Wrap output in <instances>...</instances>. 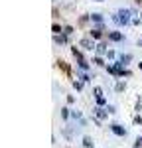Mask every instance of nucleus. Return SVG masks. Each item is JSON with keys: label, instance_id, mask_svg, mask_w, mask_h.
Here are the masks:
<instances>
[{"label": "nucleus", "instance_id": "nucleus-2", "mask_svg": "<svg viewBox=\"0 0 142 148\" xmlns=\"http://www.w3.org/2000/svg\"><path fill=\"white\" fill-rule=\"evenodd\" d=\"M113 130H115V132H117V134H124V130H122V128H120V126H113Z\"/></svg>", "mask_w": 142, "mask_h": 148}, {"label": "nucleus", "instance_id": "nucleus-3", "mask_svg": "<svg viewBox=\"0 0 142 148\" xmlns=\"http://www.w3.org/2000/svg\"><path fill=\"white\" fill-rule=\"evenodd\" d=\"M59 67L63 69V71H69V67H67V65H65V61H59Z\"/></svg>", "mask_w": 142, "mask_h": 148}, {"label": "nucleus", "instance_id": "nucleus-1", "mask_svg": "<svg viewBox=\"0 0 142 148\" xmlns=\"http://www.w3.org/2000/svg\"><path fill=\"white\" fill-rule=\"evenodd\" d=\"M128 16H130L128 10H122V12H120V18H118V20H120V22H128Z\"/></svg>", "mask_w": 142, "mask_h": 148}]
</instances>
